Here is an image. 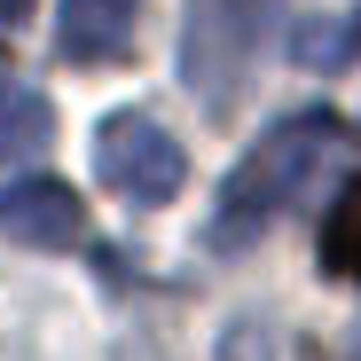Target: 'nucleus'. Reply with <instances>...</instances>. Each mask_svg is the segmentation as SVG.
<instances>
[{
    "label": "nucleus",
    "mask_w": 361,
    "mask_h": 361,
    "mask_svg": "<svg viewBox=\"0 0 361 361\" xmlns=\"http://www.w3.org/2000/svg\"><path fill=\"white\" fill-rule=\"evenodd\" d=\"M330 142H338V118H330V110H298V118H283V126H267V134L244 149V165L228 173L220 204H212V252L259 244V235L307 197V180L322 173Z\"/></svg>",
    "instance_id": "nucleus-1"
},
{
    "label": "nucleus",
    "mask_w": 361,
    "mask_h": 361,
    "mask_svg": "<svg viewBox=\"0 0 361 361\" xmlns=\"http://www.w3.org/2000/svg\"><path fill=\"white\" fill-rule=\"evenodd\" d=\"M283 0H189L180 24V79H189L212 110H235L244 87L259 79V55L275 47Z\"/></svg>",
    "instance_id": "nucleus-2"
},
{
    "label": "nucleus",
    "mask_w": 361,
    "mask_h": 361,
    "mask_svg": "<svg viewBox=\"0 0 361 361\" xmlns=\"http://www.w3.org/2000/svg\"><path fill=\"white\" fill-rule=\"evenodd\" d=\"M94 173L110 197H126L134 212H157L180 197V180H189V157H180V142L157 126V118L142 110H110L94 126Z\"/></svg>",
    "instance_id": "nucleus-3"
},
{
    "label": "nucleus",
    "mask_w": 361,
    "mask_h": 361,
    "mask_svg": "<svg viewBox=\"0 0 361 361\" xmlns=\"http://www.w3.org/2000/svg\"><path fill=\"white\" fill-rule=\"evenodd\" d=\"M0 235L8 244H32V252H71L87 235V204L47 173H24L0 189Z\"/></svg>",
    "instance_id": "nucleus-4"
},
{
    "label": "nucleus",
    "mask_w": 361,
    "mask_h": 361,
    "mask_svg": "<svg viewBox=\"0 0 361 361\" xmlns=\"http://www.w3.org/2000/svg\"><path fill=\"white\" fill-rule=\"evenodd\" d=\"M134 16H142V0H63L55 8V55L71 71H102L134 47Z\"/></svg>",
    "instance_id": "nucleus-5"
},
{
    "label": "nucleus",
    "mask_w": 361,
    "mask_h": 361,
    "mask_svg": "<svg viewBox=\"0 0 361 361\" xmlns=\"http://www.w3.org/2000/svg\"><path fill=\"white\" fill-rule=\"evenodd\" d=\"M47 142H55V110H47V94L24 87V79H0V173H8V165H32Z\"/></svg>",
    "instance_id": "nucleus-6"
},
{
    "label": "nucleus",
    "mask_w": 361,
    "mask_h": 361,
    "mask_svg": "<svg viewBox=\"0 0 361 361\" xmlns=\"http://www.w3.org/2000/svg\"><path fill=\"white\" fill-rule=\"evenodd\" d=\"M322 267L345 275V283H361V173L345 180L338 204L322 212Z\"/></svg>",
    "instance_id": "nucleus-7"
},
{
    "label": "nucleus",
    "mask_w": 361,
    "mask_h": 361,
    "mask_svg": "<svg viewBox=\"0 0 361 361\" xmlns=\"http://www.w3.org/2000/svg\"><path fill=\"white\" fill-rule=\"evenodd\" d=\"M338 24H307V32H298V63H307V71H322V63H338Z\"/></svg>",
    "instance_id": "nucleus-8"
},
{
    "label": "nucleus",
    "mask_w": 361,
    "mask_h": 361,
    "mask_svg": "<svg viewBox=\"0 0 361 361\" xmlns=\"http://www.w3.org/2000/svg\"><path fill=\"white\" fill-rule=\"evenodd\" d=\"M24 16H32V0H0V32H16Z\"/></svg>",
    "instance_id": "nucleus-9"
},
{
    "label": "nucleus",
    "mask_w": 361,
    "mask_h": 361,
    "mask_svg": "<svg viewBox=\"0 0 361 361\" xmlns=\"http://www.w3.org/2000/svg\"><path fill=\"white\" fill-rule=\"evenodd\" d=\"M353 47H361V24H353Z\"/></svg>",
    "instance_id": "nucleus-10"
}]
</instances>
